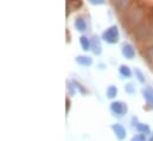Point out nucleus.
<instances>
[{
	"mask_svg": "<svg viewBox=\"0 0 153 141\" xmlns=\"http://www.w3.org/2000/svg\"><path fill=\"white\" fill-rule=\"evenodd\" d=\"M119 37H120V33H119V29L116 25L108 27L102 33V39L107 42L108 44H116L119 42Z\"/></svg>",
	"mask_w": 153,
	"mask_h": 141,
	"instance_id": "f257e3e1",
	"label": "nucleus"
},
{
	"mask_svg": "<svg viewBox=\"0 0 153 141\" xmlns=\"http://www.w3.org/2000/svg\"><path fill=\"white\" fill-rule=\"evenodd\" d=\"M143 12L140 8H133L127 13V23L132 24V25H141L143 22Z\"/></svg>",
	"mask_w": 153,
	"mask_h": 141,
	"instance_id": "f03ea898",
	"label": "nucleus"
},
{
	"mask_svg": "<svg viewBox=\"0 0 153 141\" xmlns=\"http://www.w3.org/2000/svg\"><path fill=\"white\" fill-rule=\"evenodd\" d=\"M111 111L115 116H122V115L127 114L128 108H127V105L122 101H114L111 103Z\"/></svg>",
	"mask_w": 153,
	"mask_h": 141,
	"instance_id": "7ed1b4c3",
	"label": "nucleus"
},
{
	"mask_svg": "<svg viewBox=\"0 0 153 141\" xmlns=\"http://www.w3.org/2000/svg\"><path fill=\"white\" fill-rule=\"evenodd\" d=\"M121 53L127 59H133L135 57V50L134 46L131 43H123L121 46Z\"/></svg>",
	"mask_w": 153,
	"mask_h": 141,
	"instance_id": "20e7f679",
	"label": "nucleus"
},
{
	"mask_svg": "<svg viewBox=\"0 0 153 141\" xmlns=\"http://www.w3.org/2000/svg\"><path fill=\"white\" fill-rule=\"evenodd\" d=\"M112 129H113V132H114L115 137H116V139L120 141L125 140L126 139V129H125V127L122 126V125H120V123H114V125H112Z\"/></svg>",
	"mask_w": 153,
	"mask_h": 141,
	"instance_id": "39448f33",
	"label": "nucleus"
},
{
	"mask_svg": "<svg viewBox=\"0 0 153 141\" xmlns=\"http://www.w3.org/2000/svg\"><path fill=\"white\" fill-rule=\"evenodd\" d=\"M90 42H91V50H93L94 55H97V56L101 55V52H102V46H101V42H100L99 37H96V36L91 37Z\"/></svg>",
	"mask_w": 153,
	"mask_h": 141,
	"instance_id": "423d86ee",
	"label": "nucleus"
},
{
	"mask_svg": "<svg viewBox=\"0 0 153 141\" xmlns=\"http://www.w3.org/2000/svg\"><path fill=\"white\" fill-rule=\"evenodd\" d=\"M143 96H144L146 103L151 107V108H153V88L152 87H146L145 89H143Z\"/></svg>",
	"mask_w": 153,
	"mask_h": 141,
	"instance_id": "0eeeda50",
	"label": "nucleus"
},
{
	"mask_svg": "<svg viewBox=\"0 0 153 141\" xmlns=\"http://www.w3.org/2000/svg\"><path fill=\"white\" fill-rule=\"evenodd\" d=\"M77 64L82 65V67H90L93 64V58L89 57V56H84V55H81V56H77L75 58Z\"/></svg>",
	"mask_w": 153,
	"mask_h": 141,
	"instance_id": "6e6552de",
	"label": "nucleus"
},
{
	"mask_svg": "<svg viewBox=\"0 0 153 141\" xmlns=\"http://www.w3.org/2000/svg\"><path fill=\"white\" fill-rule=\"evenodd\" d=\"M74 25H75V29H76L77 31H79V32H84L87 30V23H85V20L82 17L76 18Z\"/></svg>",
	"mask_w": 153,
	"mask_h": 141,
	"instance_id": "1a4fd4ad",
	"label": "nucleus"
},
{
	"mask_svg": "<svg viewBox=\"0 0 153 141\" xmlns=\"http://www.w3.org/2000/svg\"><path fill=\"white\" fill-rule=\"evenodd\" d=\"M79 44H81V46H82V49H83L84 51L91 50V42H90V39H89L88 37L81 36V37H79Z\"/></svg>",
	"mask_w": 153,
	"mask_h": 141,
	"instance_id": "9d476101",
	"label": "nucleus"
},
{
	"mask_svg": "<svg viewBox=\"0 0 153 141\" xmlns=\"http://www.w3.org/2000/svg\"><path fill=\"white\" fill-rule=\"evenodd\" d=\"M119 72H120V75H121L122 77H126V78H129V77L132 76V71L129 69V67H128V65H125V64L120 65Z\"/></svg>",
	"mask_w": 153,
	"mask_h": 141,
	"instance_id": "9b49d317",
	"label": "nucleus"
},
{
	"mask_svg": "<svg viewBox=\"0 0 153 141\" xmlns=\"http://www.w3.org/2000/svg\"><path fill=\"white\" fill-rule=\"evenodd\" d=\"M135 129H137L139 133H141V134H149V133L151 132L149 125H146V123H140V122L135 126Z\"/></svg>",
	"mask_w": 153,
	"mask_h": 141,
	"instance_id": "f8f14e48",
	"label": "nucleus"
},
{
	"mask_svg": "<svg viewBox=\"0 0 153 141\" xmlns=\"http://www.w3.org/2000/svg\"><path fill=\"white\" fill-rule=\"evenodd\" d=\"M106 95L108 99H115L116 95H117V88L115 85H109L107 88V91H106Z\"/></svg>",
	"mask_w": 153,
	"mask_h": 141,
	"instance_id": "ddd939ff",
	"label": "nucleus"
},
{
	"mask_svg": "<svg viewBox=\"0 0 153 141\" xmlns=\"http://www.w3.org/2000/svg\"><path fill=\"white\" fill-rule=\"evenodd\" d=\"M134 73H135L137 79H138L141 84H144V83H145V81H146V78H145V75L143 73V71L139 70V69H135V70H134Z\"/></svg>",
	"mask_w": 153,
	"mask_h": 141,
	"instance_id": "4468645a",
	"label": "nucleus"
},
{
	"mask_svg": "<svg viewBox=\"0 0 153 141\" xmlns=\"http://www.w3.org/2000/svg\"><path fill=\"white\" fill-rule=\"evenodd\" d=\"M73 83H74L75 88L79 90V93H81V94H83V95H87V94L89 93V91H88V90H87V89H85V88H84V87H83V85H82L79 82H77V81H73Z\"/></svg>",
	"mask_w": 153,
	"mask_h": 141,
	"instance_id": "2eb2a0df",
	"label": "nucleus"
},
{
	"mask_svg": "<svg viewBox=\"0 0 153 141\" xmlns=\"http://www.w3.org/2000/svg\"><path fill=\"white\" fill-rule=\"evenodd\" d=\"M145 55H146V59L153 65V46L152 47H149V49L146 50Z\"/></svg>",
	"mask_w": 153,
	"mask_h": 141,
	"instance_id": "dca6fc26",
	"label": "nucleus"
},
{
	"mask_svg": "<svg viewBox=\"0 0 153 141\" xmlns=\"http://www.w3.org/2000/svg\"><path fill=\"white\" fill-rule=\"evenodd\" d=\"M67 89H68L70 96H74V95L76 94V91H75V87H74V83H73V82H67Z\"/></svg>",
	"mask_w": 153,
	"mask_h": 141,
	"instance_id": "f3484780",
	"label": "nucleus"
},
{
	"mask_svg": "<svg viewBox=\"0 0 153 141\" xmlns=\"http://www.w3.org/2000/svg\"><path fill=\"white\" fill-rule=\"evenodd\" d=\"M125 91L127 94H134L135 93V88H134V85L132 83H128V84L125 85Z\"/></svg>",
	"mask_w": 153,
	"mask_h": 141,
	"instance_id": "a211bd4d",
	"label": "nucleus"
},
{
	"mask_svg": "<svg viewBox=\"0 0 153 141\" xmlns=\"http://www.w3.org/2000/svg\"><path fill=\"white\" fill-rule=\"evenodd\" d=\"M131 141H146V134H137L131 139Z\"/></svg>",
	"mask_w": 153,
	"mask_h": 141,
	"instance_id": "6ab92c4d",
	"label": "nucleus"
},
{
	"mask_svg": "<svg viewBox=\"0 0 153 141\" xmlns=\"http://www.w3.org/2000/svg\"><path fill=\"white\" fill-rule=\"evenodd\" d=\"M89 2H90L91 5H103V4H105L103 0H89Z\"/></svg>",
	"mask_w": 153,
	"mask_h": 141,
	"instance_id": "aec40b11",
	"label": "nucleus"
},
{
	"mask_svg": "<svg viewBox=\"0 0 153 141\" xmlns=\"http://www.w3.org/2000/svg\"><path fill=\"white\" fill-rule=\"evenodd\" d=\"M69 108H70V102H68V100H67V111H68Z\"/></svg>",
	"mask_w": 153,
	"mask_h": 141,
	"instance_id": "412c9836",
	"label": "nucleus"
},
{
	"mask_svg": "<svg viewBox=\"0 0 153 141\" xmlns=\"http://www.w3.org/2000/svg\"><path fill=\"white\" fill-rule=\"evenodd\" d=\"M149 141H153V135H152V137H151V139H150V140H149Z\"/></svg>",
	"mask_w": 153,
	"mask_h": 141,
	"instance_id": "4be33fe9",
	"label": "nucleus"
}]
</instances>
